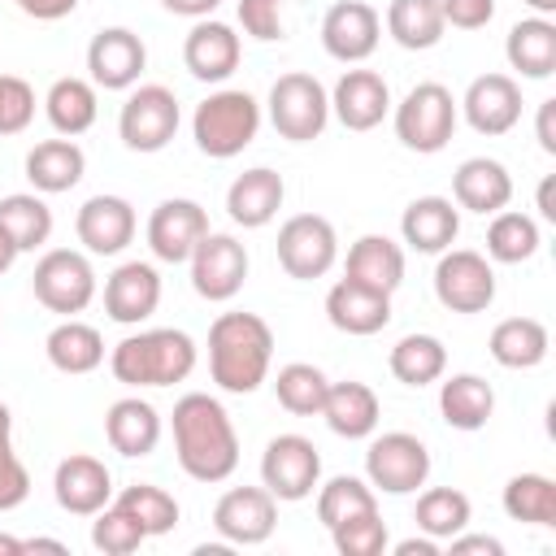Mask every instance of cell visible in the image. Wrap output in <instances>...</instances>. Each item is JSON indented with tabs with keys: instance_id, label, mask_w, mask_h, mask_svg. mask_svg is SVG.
<instances>
[{
	"instance_id": "44dd1931",
	"label": "cell",
	"mask_w": 556,
	"mask_h": 556,
	"mask_svg": "<svg viewBox=\"0 0 556 556\" xmlns=\"http://www.w3.org/2000/svg\"><path fill=\"white\" fill-rule=\"evenodd\" d=\"M239 56H243V43L235 26L217 17H200L182 39V65L200 83H226L239 70Z\"/></svg>"
},
{
	"instance_id": "f5cc1de1",
	"label": "cell",
	"mask_w": 556,
	"mask_h": 556,
	"mask_svg": "<svg viewBox=\"0 0 556 556\" xmlns=\"http://www.w3.org/2000/svg\"><path fill=\"white\" fill-rule=\"evenodd\" d=\"M447 552L452 556H473V552H482V556H504V543L500 539H491V534H452L447 539Z\"/></svg>"
},
{
	"instance_id": "603a6c76",
	"label": "cell",
	"mask_w": 556,
	"mask_h": 556,
	"mask_svg": "<svg viewBox=\"0 0 556 556\" xmlns=\"http://www.w3.org/2000/svg\"><path fill=\"white\" fill-rule=\"evenodd\" d=\"M161 304V274L148 261H122L104 278V313L117 326H139Z\"/></svg>"
},
{
	"instance_id": "277c9868",
	"label": "cell",
	"mask_w": 556,
	"mask_h": 556,
	"mask_svg": "<svg viewBox=\"0 0 556 556\" xmlns=\"http://www.w3.org/2000/svg\"><path fill=\"white\" fill-rule=\"evenodd\" d=\"M256 130H261V104L243 87H222V91L204 96L191 113V139L213 161L239 156L256 139Z\"/></svg>"
},
{
	"instance_id": "5bb4252c",
	"label": "cell",
	"mask_w": 556,
	"mask_h": 556,
	"mask_svg": "<svg viewBox=\"0 0 556 556\" xmlns=\"http://www.w3.org/2000/svg\"><path fill=\"white\" fill-rule=\"evenodd\" d=\"M148 248L156 261L165 265H187V256L195 252V243L208 235V213L200 200H187V195H174V200H161L148 217Z\"/></svg>"
},
{
	"instance_id": "8d00e7d4",
	"label": "cell",
	"mask_w": 556,
	"mask_h": 556,
	"mask_svg": "<svg viewBox=\"0 0 556 556\" xmlns=\"http://www.w3.org/2000/svg\"><path fill=\"white\" fill-rule=\"evenodd\" d=\"M387 369L395 382L404 387H430L443 378L447 369V348L439 334H426V330H413L404 339H395V348L387 352Z\"/></svg>"
},
{
	"instance_id": "52a82bcc",
	"label": "cell",
	"mask_w": 556,
	"mask_h": 556,
	"mask_svg": "<svg viewBox=\"0 0 556 556\" xmlns=\"http://www.w3.org/2000/svg\"><path fill=\"white\" fill-rule=\"evenodd\" d=\"M182 109L178 96L161 83H135L117 113V135L130 152H161L178 135Z\"/></svg>"
},
{
	"instance_id": "c3c4849f",
	"label": "cell",
	"mask_w": 556,
	"mask_h": 556,
	"mask_svg": "<svg viewBox=\"0 0 556 556\" xmlns=\"http://www.w3.org/2000/svg\"><path fill=\"white\" fill-rule=\"evenodd\" d=\"M35 117V87L17 74H0V135H22Z\"/></svg>"
},
{
	"instance_id": "d590c367",
	"label": "cell",
	"mask_w": 556,
	"mask_h": 556,
	"mask_svg": "<svg viewBox=\"0 0 556 556\" xmlns=\"http://www.w3.org/2000/svg\"><path fill=\"white\" fill-rule=\"evenodd\" d=\"M43 113H48V122H52L56 135H65V139L87 135L96 126V113H100L96 83L91 78H74V74L70 78H56L48 87V96H43Z\"/></svg>"
},
{
	"instance_id": "836d02e7",
	"label": "cell",
	"mask_w": 556,
	"mask_h": 556,
	"mask_svg": "<svg viewBox=\"0 0 556 556\" xmlns=\"http://www.w3.org/2000/svg\"><path fill=\"white\" fill-rule=\"evenodd\" d=\"M547 348H552V339L539 317H504V321H495V330L486 339L491 361L504 369H534L547 361Z\"/></svg>"
},
{
	"instance_id": "680465c9",
	"label": "cell",
	"mask_w": 556,
	"mask_h": 556,
	"mask_svg": "<svg viewBox=\"0 0 556 556\" xmlns=\"http://www.w3.org/2000/svg\"><path fill=\"white\" fill-rule=\"evenodd\" d=\"M534 204H539L543 222H556V178H552V174L539 182V200H534Z\"/></svg>"
},
{
	"instance_id": "9c48e42d",
	"label": "cell",
	"mask_w": 556,
	"mask_h": 556,
	"mask_svg": "<svg viewBox=\"0 0 556 556\" xmlns=\"http://www.w3.org/2000/svg\"><path fill=\"white\" fill-rule=\"evenodd\" d=\"M30 291H35V300H39L48 313L74 317V313H83V308L96 300V269H91L87 252L52 248V252H43V256L35 261Z\"/></svg>"
},
{
	"instance_id": "7c38bea8",
	"label": "cell",
	"mask_w": 556,
	"mask_h": 556,
	"mask_svg": "<svg viewBox=\"0 0 556 556\" xmlns=\"http://www.w3.org/2000/svg\"><path fill=\"white\" fill-rule=\"evenodd\" d=\"M434 295L452 313H486L495 304V269L473 248H443L434 265Z\"/></svg>"
},
{
	"instance_id": "db71d44e",
	"label": "cell",
	"mask_w": 556,
	"mask_h": 556,
	"mask_svg": "<svg viewBox=\"0 0 556 556\" xmlns=\"http://www.w3.org/2000/svg\"><path fill=\"white\" fill-rule=\"evenodd\" d=\"M13 4L35 22H61V17H70L78 9V0H13Z\"/></svg>"
},
{
	"instance_id": "6f0895ef",
	"label": "cell",
	"mask_w": 556,
	"mask_h": 556,
	"mask_svg": "<svg viewBox=\"0 0 556 556\" xmlns=\"http://www.w3.org/2000/svg\"><path fill=\"white\" fill-rule=\"evenodd\" d=\"M439 552H443V543L430 539V534H413V539L395 543V556H439Z\"/></svg>"
},
{
	"instance_id": "3957f363",
	"label": "cell",
	"mask_w": 556,
	"mask_h": 556,
	"mask_svg": "<svg viewBox=\"0 0 556 556\" xmlns=\"http://www.w3.org/2000/svg\"><path fill=\"white\" fill-rule=\"evenodd\" d=\"M195 339L187 330L174 326H156V330H139L126 334L122 343H113L109 352V369L122 387H174L187 382L195 369Z\"/></svg>"
},
{
	"instance_id": "ba28073f",
	"label": "cell",
	"mask_w": 556,
	"mask_h": 556,
	"mask_svg": "<svg viewBox=\"0 0 556 556\" xmlns=\"http://www.w3.org/2000/svg\"><path fill=\"white\" fill-rule=\"evenodd\" d=\"M430 478V447L408 430H387L365 447V482L382 495H413Z\"/></svg>"
},
{
	"instance_id": "ac0fdd59",
	"label": "cell",
	"mask_w": 556,
	"mask_h": 556,
	"mask_svg": "<svg viewBox=\"0 0 556 556\" xmlns=\"http://www.w3.org/2000/svg\"><path fill=\"white\" fill-rule=\"evenodd\" d=\"M456 109L465 113V122L478 135L495 139V135H508L521 122V87L508 74H478L465 87V96L456 100Z\"/></svg>"
},
{
	"instance_id": "f907efd6",
	"label": "cell",
	"mask_w": 556,
	"mask_h": 556,
	"mask_svg": "<svg viewBox=\"0 0 556 556\" xmlns=\"http://www.w3.org/2000/svg\"><path fill=\"white\" fill-rule=\"evenodd\" d=\"M30 495V473L13 452V439H0V513H13Z\"/></svg>"
},
{
	"instance_id": "6da1fadb",
	"label": "cell",
	"mask_w": 556,
	"mask_h": 556,
	"mask_svg": "<svg viewBox=\"0 0 556 556\" xmlns=\"http://www.w3.org/2000/svg\"><path fill=\"white\" fill-rule=\"evenodd\" d=\"M178 469L195 482H226L239 469V434L226 404L208 391H187L169 417Z\"/></svg>"
},
{
	"instance_id": "ee69618b",
	"label": "cell",
	"mask_w": 556,
	"mask_h": 556,
	"mask_svg": "<svg viewBox=\"0 0 556 556\" xmlns=\"http://www.w3.org/2000/svg\"><path fill=\"white\" fill-rule=\"evenodd\" d=\"M113 504L126 508L143 526L148 539H161V534H169L178 526V500L165 486H156V482H130V486L117 491Z\"/></svg>"
},
{
	"instance_id": "5b68a950",
	"label": "cell",
	"mask_w": 556,
	"mask_h": 556,
	"mask_svg": "<svg viewBox=\"0 0 556 556\" xmlns=\"http://www.w3.org/2000/svg\"><path fill=\"white\" fill-rule=\"evenodd\" d=\"M456 122H460V109H456V96L443 83H417L395 104V139L408 152H421V156L443 152L456 135Z\"/></svg>"
},
{
	"instance_id": "f1b7e54d",
	"label": "cell",
	"mask_w": 556,
	"mask_h": 556,
	"mask_svg": "<svg viewBox=\"0 0 556 556\" xmlns=\"http://www.w3.org/2000/svg\"><path fill=\"white\" fill-rule=\"evenodd\" d=\"M343 278H352L361 287H374L382 295H395L400 282H404V248L391 235H361L348 248Z\"/></svg>"
},
{
	"instance_id": "484cf974",
	"label": "cell",
	"mask_w": 556,
	"mask_h": 556,
	"mask_svg": "<svg viewBox=\"0 0 556 556\" xmlns=\"http://www.w3.org/2000/svg\"><path fill=\"white\" fill-rule=\"evenodd\" d=\"M452 200H456V208H469V213L491 217V213L508 208V200H513V174L495 156H469L452 174Z\"/></svg>"
},
{
	"instance_id": "816d5d0a",
	"label": "cell",
	"mask_w": 556,
	"mask_h": 556,
	"mask_svg": "<svg viewBox=\"0 0 556 556\" xmlns=\"http://www.w3.org/2000/svg\"><path fill=\"white\" fill-rule=\"evenodd\" d=\"M443 9V26L456 30H482L495 17V0H439Z\"/></svg>"
},
{
	"instance_id": "bcb514c9",
	"label": "cell",
	"mask_w": 556,
	"mask_h": 556,
	"mask_svg": "<svg viewBox=\"0 0 556 556\" xmlns=\"http://www.w3.org/2000/svg\"><path fill=\"white\" fill-rule=\"evenodd\" d=\"M143 543H148L143 526H139L126 508H117L113 500L91 517V547H96V552H104V556H130V552H139Z\"/></svg>"
},
{
	"instance_id": "681fc988",
	"label": "cell",
	"mask_w": 556,
	"mask_h": 556,
	"mask_svg": "<svg viewBox=\"0 0 556 556\" xmlns=\"http://www.w3.org/2000/svg\"><path fill=\"white\" fill-rule=\"evenodd\" d=\"M282 4L287 0H239V26H243V35H252L261 43L282 39Z\"/></svg>"
},
{
	"instance_id": "e575fe53",
	"label": "cell",
	"mask_w": 556,
	"mask_h": 556,
	"mask_svg": "<svg viewBox=\"0 0 556 556\" xmlns=\"http://www.w3.org/2000/svg\"><path fill=\"white\" fill-rule=\"evenodd\" d=\"M439 413H443V421H447L452 430L473 434V430H482V426L491 421V413H495V391H491V382L478 378V374H452V378L439 382Z\"/></svg>"
},
{
	"instance_id": "94428289",
	"label": "cell",
	"mask_w": 556,
	"mask_h": 556,
	"mask_svg": "<svg viewBox=\"0 0 556 556\" xmlns=\"http://www.w3.org/2000/svg\"><path fill=\"white\" fill-rule=\"evenodd\" d=\"M26 552H56V556H65V543L61 539H22V556Z\"/></svg>"
},
{
	"instance_id": "e7e4bbea",
	"label": "cell",
	"mask_w": 556,
	"mask_h": 556,
	"mask_svg": "<svg viewBox=\"0 0 556 556\" xmlns=\"http://www.w3.org/2000/svg\"><path fill=\"white\" fill-rule=\"evenodd\" d=\"M526 4H530L539 17H552V13H556V0H526Z\"/></svg>"
},
{
	"instance_id": "4fadbf2b",
	"label": "cell",
	"mask_w": 556,
	"mask_h": 556,
	"mask_svg": "<svg viewBox=\"0 0 556 556\" xmlns=\"http://www.w3.org/2000/svg\"><path fill=\"white\" fill-rule=\"evenodd\" d=\"M187 269H191V287L200 300L208 304H226L243 291L248 282V248L235 239V235H222V230H208L195 252L187 256Z\"/></svg>"
},
{
	"instance_id": "be15d7a7",
	"label": "cell",
	"mask_w": 556,
	"mask_h": 556,
	"mask_svg": "<svg viewBox=\"0 0 556 556\" xmlns=\"http://www.w3.org/2000/svg\"><path fill=\"white\" fill-rule=\"evenodd\" d=\"M0 439H13V413L4 400H0Z\"/></svg>"
},
{
	"instance_id": "7dc6e473",
	"label": "cell",
	"mask_w": 556,
	"mask_h": 556,
	"mask_svg": "<svg viewBox=\"0 0 556 556\" xmlns=\"http://www.w3.org/2000/svg\"><path fill=\"white\" fill-rule=\"evenodd\" d=\"M330 539H334V552L339 556H382L391 534H387V521L374 513H356L339 526H330Z\"/></svg>"
},
{
	"instance_id": "2e32d148",
	"label": "cell",
	"mask_w": 556,
	"mask_h": 556,
	"mask_svg": "<svg viewBox=\"0 0 556 556\" xmlns=\"http://www.w3.org/2000/svg\"><path fill=\"white\" fill-rule=\"evenodd\" d=\"M378 39H382V17L365 0H339L321 17V48H326V56H334L343 65L369 61Z\"/></svg>"
},
{
	"instance_id": "e0dca14e",
	"label": "cell",
	"mask_w": 556,
	"mask_h": 556,
	"mask_svg": "<svg viewBox=\"0 0 556 556\" xmlns=\"http://www.w3.org/2000/svg\"><path fill=\"white\" fill-rule=\"evenodd\" d=\"M148 65V48L130 26H104L87 43V74L104 91H130Z\"/></svg>"
},
{
	"instance_id": "4316f807",
	"label": "cell",
	"mask_w": 556,
	"mask_h": 556,
	"mask_svg": "<svg viewBox=\"0 0 556 556\" xmlns=\"http://www.w3.org/2000/svg\"><path fill=\"white\" fill-rule=\"evenodd\" d=\"M400 235H404V243L413 252L439 256L460 235V208H456V200H447V195H417V200H408V208L400 217Z\"/></svg>"
},
{
	"instance_id": "f6af8a7d",
	"label": "cell",
	"mask_w": 556,
	"mask_h": 556,
	"mask_svg": "<svg viewBox=\"0 0 556 556\" xmlns=\"http://www.w3.org/2000/svg\"><path fill=\"white\" fill-rule=\"evenodd\" d=\"M378 508V495L365 478H352V473H334L326 482H317V521L330 530L356 513H374Z\"/></svg>"
},
{
	"instance_id": "11a10c76",
	"label": "cell",
	"mask_w": 556,
	"mask_h": 556,
	"mask_svg": "<svg viewBox=\"0 0 556 556\" xmlns=\"http://www.w3.org/2000/svg\"><path fill=\"white\" fill-rule=\"evenodd\" d=\"M534 139L547 156H556V100H543L539 104V117H534Z\"/></svg>"
},
{
	"instance_id": "9a60e30c",
	"label": "cell",
	"mask_w": 556,
	"mask_h": 556,
	"mask_svg": "<svg viewBox=\"0 0 556 556\" xmlns=\"http://www.w3.org/2000/svg\"><path fill=\"white\" fill-rule=\"evenodd\" d=\"M278 526V500L265 486H230L213 504V530L230 547H256Z\"/></svg>"
},
{
	"instance_id": "7a4b0ae2",
	"label": "cell",
	"mask_w": 556,
	"mask_h": 556,
	"mask_svg": "<svg viewBox=\"0 0 556 556\" xmlns=\"http://www.w3.org/2000/svg\"><path fill=\"white\" fill-rule=\"evenodd\" d=\"M274 330L256 313H222L208 326V374L230 395H252L269 378Z\"/></svg>"
},
{
	"instance_id": "6125c7cd",
	"label": "cell",
	"mask_w": 556,
	"mask_h": 556,
	"mask_svg": "<svg viewBox=\"0 0 556 556\" xmlns=\"http://www.w3.org/2000/svg\"><path fill=\"white\" fill-rule=\"evenodd\" d=\"M0 556H22V539H13V534H0Z\"/></svg>"
},
{
	"instance_id": "cb8c5ba5",
	"label": "cell",
	"mask_w": 556,
	"mask_h": 556,
	"mask_svg": "<svg viewBox=\"0 0 556 556\" xmlns=\"http://www.w3.org/2000/svg\"><path fill=\"white\" fill-rule=\"evenodd\" d=\"M282 200H287V182H282V174L269 169V165H252V169H243V174L226 187V213H230V222L243 226V230L269 226V222L278 217Z\"/></svg>"
},
{
	"instance_id": "83f0119b",
	"label": "cell",
	"mask_w": 556,
	"mask_h": 556,
	"mask_svg": "<svg viewBox=\"0 0 556 556\" xmlns=\"http://www.w3.org/2000/svg\"><path fill=\"white\" fill-rule=\"evenodd\" d=\"M104 439L117 456H152L161 443V413L139 395H122L104 413Z\"/></svg>"
},
{
	"instance_id": "d6a6232c",
	"label": "cell",
	"mask_w": 556,
	"mask_h": 556,
	"mask_svg": "<svg viewBox=\"0 0 556 556\" xmlns=\"http://www.w3.org/2000/svg\"><path fill=\"white\" fill-rule=\"evenodd\" d=\"M43 352H48V365L56 374H70V378L91 374V369L104 365V339H100V330L87 326V321H78V317L56 321L48 330V339H43Z\"/></svg>"
},
{
	"instance_id": "30bf717a",
	"label": "cell",
	"mask_w": 556,
	"mask_h": 556,
	"mask_svg": "<svg viewBox=\"0 0 556 556\" xmlns=\"http://www.w3.org/2000/svg\"><path fill=\"white\" fill-rule=\"evenodd\" d=\"M278 265L287 278H300V282H313V278H326L339 261V235L330 226V217L321 213H295L278 226Z\"/></svg>"
},
{
	"instance_id": "7bdbcfd3",
	"label": "cell",
	"mask_w": 556,
	"mask_h": 556,
	"mask_svg": "<svg viewBox=\"0 0 556 556\" xmlns=\"http://www.w3.org/2000/svg\"><path fill=\"white\" fill-rule=\"evenodd\" d=\"M326 387H330V378H326L317 365H308V361H291V365H282L278 378H274V395H278V404H282L291 417H321Z\"/></svg>"
},
{
	"instance_id": "d4e9b609",
	"label": "cell",
	"mask_w": 556,
	"mask_h": 556,
	"mask_svg": "<svg viewBox=\"0 0 556 556\" xmlns=\"http://www.w3.org/2000/svg\"><path fill=\"white\" fill-rule=\"evenodd\" d=\"M326 321L339 330V334H356V339H369L378 334L387 321H391V295L374 291V287H361L352 278H339L330 291H326Z\"/></svg>"
},
{
	"instance_id": "91938a15",
	"label": "cell",
	"mask_w": 556,
	"mask_h": 556,
	"mask_svg": "<svg viewBox=\"0 0 556 556\" xmlns=\"http://www.w3.org/2000/svg\"><path fill=\"white\" fill-rule=\"evenodd\" d=\"M17 256H22V252H17V243H13V235H9L4 226H0V274H9Z\"/></svg>"
},
{
	"instance_id": "b9f144b4",
	"label": "cell",
	"mask_w": 556,
	"mask_h": 556,
	"mask_svg": "<svg viewBox=\"0 0 556 556\" xmlns=\"http://www.w3.org/2000/svg\"><path fill=\"white\" fill-rule=\"evenodd\" d=\"M504 513L526 526H556V482L547 473H513L500 495Z\"/></svg>"
},
{
	"instance_id": "1f68e13d",
	"label": "cell",
	"mask_w": 556,
	"mask_h": 556,
	"mask_svg": "<svg viewBox=\"0 0 556 556\" xmlns=\"http://www.w3.org/2000/svg\"><path fill=\"white\" fill-rule=\"evenodd\" d=\"M504 56L521 78H552L556 74V22L552 17H521L504 39Z\"/></svg>"
},
{
	"instance_id": "60d3db41",
	"label": "cell",
	"mask_w": 556,
	"mask_h": 556,
	"mask_svg": "<svg viewBox=\"0 0 556 556\" xmlns=\"http://www.w3.org/2000/svg\"><path fill=\"white\" fill-rule=\"evenodd\" d=\"M0 226L13 235L17 252H35L52 239V208L39 191H13L0 200Z\"/></svg>"
},
{
	"instance_id": "f35d334b",
	"label": "cell",
	"mask_w": 556,
	"mask_h": 556,
	"mask_svg": "<svg viewBox=\"0 0 556 556\" xmlns=\"http://www.w3.org/2000/svg\"><path fill=\"white\" fill-rule=\"evenodd\" d=\"M539 222L530 213H517V208H500L491 213V226H486V261L495 265H521L539 252Z\"/></svg>"
},
{
	"instance_id": "f546056e",
	"label": "cell",
	"mask_w": 556,
	"mask_h": 556,
	"mask_svg": "<svg viewBox=\"0 0 556 556\" xmlns=\"http://www.w3.org/2000/svg\"><path fill=\"white\" fill-rule=\"evenodd\" d=\"M321 417H326L330 434H339V439H369V434L378 430L382 404H378V395H374L369 382L343 378V382H330V387H326Z\"/></svg>"
},
{
	"instance_id": "ab89813d",
	"label": "cell",
	"mask_w": 556,
	"mask_h": 556,
	"mask_svg": "<svg viewBox=\"0 0 556 556\" xmlns=\"http://www.w3.org/2000/svg\"><path fill=\"white\" fill-rule=\"evenodd\" d=\"M469 517H473V504L456 486H430V491L417 495V508H413L417 530L430 534V539H439V543H447L452 534L469 530Z\"/></svg>"
},
{
	"instance_id": "9f6ffc18",
	"label": "cell",
	"mask_w": 556,
	"mask_h": 556,
	"mask_svg": "<svg viewBox=\"0 0 556 556\" xmlns=\"http://www.w3.org/2000/svg\"><path fill=\"white\" fill-rule=\"evenodd\" d=\"M161 4H165L169 13H178V17H191V22H200V17H213L222 0H161Z\"/></svg>"
},
{
	"instance_id": "ffe728a7",
	"label": "cell",
	"mask_w": 556,
	"mask_h": 556,
	"mask_svg": "<svg viewBox=\"0 0 556 556\" xmlns=\"http://www.w3.org/2000/svg\"><path fill=\"white\" fill-rule=\"evenodd\" d=\"M52 495L70 517H96L113 500V473L100 456L70 452L52 473Z\"/></svg>"
},
{
	"instance_id": "74e56055",
	"label": "cell",
	"mask_w": 556,
	"mask_h": 556,
	"mask_svg": "<svg viewBox=\"0 0 556 556\" xmlns=\"http://www.w3.org/2000/svg\"><path fill=\"white\" fill-rule=\"evenodd\" d=\"M443 9L439 0H391L387 4V35L408 48V52H426L443 39Z\"/></svg>"
},
{
	"instance_id": "7402d4cb",
	"label": "cell",
	"mask_w": 556,
	"mask_h": 556,
	"mask_svg": "<svg viewBox=\"0 0 556 556\" xmlns=\"http://www.w3.org/2000/svg\"><path fill=\"white\" fill-rule=\"evenodd\" d=\"M330 113L343 130H374L391 113V87L378 70H343V78L330 91Z\"/></svg>"
},
{
	"instance_id": "d6986e66",
	"label": "cell",
	"mask_w": 556,
	"mask_h": 556,
	"mask_svg": "<svg viewBox=\"0 0 556 556\" xmlns=\"http://www.w3.org/2000/svg\"><path fill=\"white\" fill-rule=\"evenodd\" d=\"M139 230V217H135V204L126 195H91L83 200L78 217H74V235L78 243L91 252V256H117Z\"/></svg>"
},
{
	"instance_id": "8992f818",
	"label": "cell",
	"mask_w": 556,
	"mask_h": 556,
	"mask_svg": "<svg viewBox=\"0 0 556 556\" xmlns=\"http://www.w3.org/2000/svg\"><path fill=\"white\" fill-rule=\"evenodd\" d=\"M265 113H269V126L291 139V143H313L326 122H330V91L304 74V70H291V74H278L274 87H269V100H265Z\"/></svg>"
},
{
	"instance_id": "8fae6325",
	"label": "cell",
	"mask_w": 556,
	"mask_h": 556,
	"mask_svg": "<svg viewBox=\"0 0 556 556\" xmlns=\"http://www.w3.org/2000/svg\"><path fill=\"white\" fill-rule=\"evenodd\" d=\"M321 482V452L313 439L304 434H274L261 452V486L282 500V504H300L317 491Z\"/></svg>"
},
{
	"instance_id": "4dcf8cb0",
	"label": "cell",
	"mask_w": 556,
	"mask_h": 556,
	"mask_svg": "<svg viewBox=\"0 0 556 556\" xmlns=\"http://www.w3.org/2000/svg\"><path fill=\"white\" fill-rule=\"evenodd\" d=\"M87 174V156L74 139H43L26 152V178L39 195H61L70 187H78Z\"/></svg>"
}]
</instances>
